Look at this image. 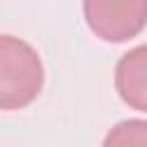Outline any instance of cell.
Here are the masks:
<instances>
[{"instance_id": "1", "label": "cell", "mask_w": 147, "mask_h": 147, "mask_svg": "<svg viewBox=\"0 0 147 147\" xmlns=\"http://www.w3.org/2000/svg\"><path fill=\"white\" fill-rule=\"evenodd\" d=\"M44 87L39 53L14 34H0V110L30 106Z\"/></svg>"}, {"instance_id": "2", "label": "cell", "mask_w": 147, "mask_h": 147, "mask_svg": "<svg viewBox=\"0 0 147 147\" xmlns=\"http://www.w3.org/2000/svg\"><path fill=\"white\" fill-rule=\"evenodd\" d=\"M87 28L103 41L122 44L147 25V0H83Z\"/></svg>"}, {"instance_id": "3", "label": "cell", "mask_w": 147, "mask_h": 147, "mask_svg": "<svg viewBox=\"0 0 147 147\" xmlns=\"http://www.w3.org/2000/svg\"><path fill=\"white\" fill-rule=\"evenodd\" d=\"M115 90L129 108L147 113V44L131 48L117 60Z\"/></svg>"}, {"instance_id": "4", "label": "cell", "mask_w": 147, "mask_h": 147, "mask_svg": "<svg viewBox=\"0 0 147 147\" xmlns=\"http://www.w3.org/2000/svg\"><path fill=\"white\" fill-rule=\"evenodd\" d=\"M101 147H147V119H124L115 124Z\"/></svg>"}]
</instances>
